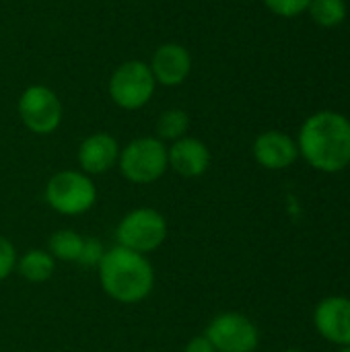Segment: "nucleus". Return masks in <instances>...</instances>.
<instances>
[{
    "label": "nucleus",
    "instance_id": "nucleus-10",
    "mask_svg": "<svg viewBox=\"0 0 350 352\" xmlns=\"http://www.w3.org/2000/svg\"><path fill=\"white\" fill-rule=\"evenodd\" d=\"M314 324L322 338L336 346H350V299L328 297L318 303L314 311Z\"/></svg>",
    "mask_w": 350,
    "mask_h": 352
},
{
    "label": "nucleus",
    "instance_id": "nucleus-7",
    "mask_svg": "<svg viewBox=\"0 0 350 352\" xmlns=\"http://www.w3.org/2000/svg\"><path fill=\"white\" fill-rule=\"evenodd\" d=\"M17 111L23 126L37 136L54 134L60 128L64 116L60 97L45 85L27 87L19 97Z\"/></svg>",
    "mask_w": 350,
    "mask_h": 352
},
{
    "label": "nucleus",
    "instance_id": "nucleus-17",
    "mask_svg": "<svg viewBox=\"0 0 350 352\" xmlns=\"http://www.w3.org/2000/svg\"><path fill=\"white\" fill-rule=\"evenodd\" d=\"M188 128H190V118L179 107L165 109L157 118V138L163 142H175L188 136Z\"/></svg>",
    "mask_w": 350,
    "mask_h": 352
},
{
    "label": "nucleus",
    "instance_id": "nucleus-18",
    "mask_svg": "<svg viewBox=\"0 0 350 352\" xmlns=\"http://www.w3.org/2000/svg\"><path fill=\"white\" fill-rule=\"evenodd\" d=\"M311 0H264L266 8L283 19H295L303 12H307Z\"/></svg>",
    "mask_w": 350,
    "mask_h": 352
},
{
    "label": "nucleus",
    "instance_id": "nucleus-14",
    "mask_svg": "<svg viewBox=\"0 0 350 352\" xmlns=\"http://www.w3.org/2000/svg\"><path fill=\"white\" fill-rule=\"evenodd\" d=\"M56 260L50 256L47 250H27L17 260V272L33 285H41L54 276Z\"/></svg>",
    "mask_w": 350,
    "mask_h": 352
},
{
    "label": "nucleus",
    "instance_id": "nucleus-19",
    "mask_svg": "<svg viewBox=\"0 0 350 352\" xmlns=\"http://www.w3.org/2000/svg\"><path fill=\"white\" fill-rule=\"evenodd\" d=\"M105 254V248L99 239L95 237H85V243H83V250H80V256H78V262L80 266H87V268H97L101 258Z\"/></svg>",
    "mask_w": 350,
    "mask_h": 352
},
{
    "label": "nucleus",
    "instance_id": "nucleus-16",
    "mask_svg": "<svg viewBox=\"0 0 350 352\" xmlns=\"http://www.w3.org/2000/svg\"><path fill=\"white\" fill-rule=\"evenodd\" d=\"M311 21L322 29H334L347 19V2L344 0H311L307 6Z\"/></svg>",
    "mask_w": 350,
    "mask_h": 352
},
{
    "label": "nucleus",
    "instance_id": "nucleus-11",
    "mask_svg": "<svg viewBox=\"0 0 350 352\" xmlns=\"http://www.w3.org/2000/svg\"><path fill=\"white\" fill-rule=\"evenodd\" d=\"M120 144L118 138L109 132H95L87 136L76 151L78 169L87 175H103L118 165L120 159Z\"/></svg>",
    "mask_w": 350,
    "mask_h": 352
},
{
    "label": "nucleus",
    "instance_id": "nucleus-21",
    "mask_svg": "<svg viewBox=\"0 0 350 352\" xmlns=\"http://www.w3.org/2000/svg\"><path fill=\"white\" fill-rule=\"evenodd\" d=\"M184 352H217V351H215V346L208 342V338L202 334V336H194V338L186 344Z\"/></svg>",
    "mask_w": 350,
    "mask_h": 352
},
{
    "label": "nucleus",
    "instance_id": "nucleus-23",
    "mask_svg": "<svg viewBox=\"0 0 350 352\" xmlns=\"http://www.w3.org/2000/svg\"><path fill=\"white\" fill-rule=\"evenodd\" d=\"M283 352H303V351H299V349H289V351H283Z\"/></svg>",
    "mask_w": 350,
    "mask_h": 352
},
{
    "label": "nucleus",
    "instance_id": "nucleus-4",
    "mask_svg": "<svg viewBox=\"0 0 350 352\" xmlns=\"http://www.w3.org/2000/svg\"><path fill=\"white\" fill-rule=\"evenodd\" d=\"M120 173L124 179L136 186H149L159 182L169 169L167 144L157 136H140L130 140L118 159Z\"/></svg>",
    "mask_w": 350,
    "mask_h": 352
},
{
    "label": "nucleus",
    "instance_id": "nucleus-13",
    "mask_svg": "<svg viewBox=\"0 0 350 352\" xmlns=\"http://www.w3.org/2000/svg\"><path fill=\"white\" fill-rule=\"evenodd\" d=\"M210 161H212L210 151L200 138L184 136L171 142V146H167L169 169L175 171L179 177H186V179L202 177L208 171Z\"/></svg>",
    "mask_w": 350,
    "mask_h": 352
},
{
    "label": "nucleus",
    "instance_id": "nucleus-5",
    "mask_svg": "<svg viewBox=\"0 0 350 352\" xmlns=\"http://www.w3.org/2000/svg\"><path fill=\"white\" fill-rule=\"evenodd\" d=\"M167 233V219L155 208L140 206L120 219L116 227V245L146 256L165 243Z\"/></svg>",
    "mask_w": 350,
    "mask_h": 352
},
{
    "label": "nucleus",
    "instance_id": "nucleus-3",
    "mask_svg": "<svg viewBox=\"0 0 350 352\" xmlns=\"http://www.w3.org/2000/svg\"><path fill=\"white\" fill-rule=\"evenodd\" d=\"M45 204L62 217L89 212L97 202V186L80 169H62L54 173L43 190Z\"/></svg>",
    "mask_w": 350,
    "mask_h": 352
},
{
    "label": "nucleus",
    "instance_id": "nucleus-12",
    "mask_svg": "<svg viewBox=\"0 0 350 352\" xmlns=\"http://www.w3.org/2000/svg\"><path fill=\"white\" fill-rule=\"evenodd\" d=\"M252 153L258 165L270 171L287 169L299 159L297 140L281 130H266L258 134V138L254 140Z\"/></svg>",
    "mask_w": 350,
    "mask_h": 352
},
{
    "label": "nucleus",
    "instance_id": "nucleus-1",
    "mask_svg": "<svg viewBox=\"0 0 350 352\" xmlns=\"http://www.w3.org/2000/svg\"><path fill=\"white\" fill-rule=\"evenodd\" d=\"M299 157L314 169L338 173L350 165V120L347 116L324 109L309 116L297 136Z\"/></svg>",
    "mask_w": 350,
    "mask_h": 352
},
{
    "label": "nucleus",
    "instance_id": "nucleus-8",
    "mask_svg": "<svg viewBox=\"0 0 350 352\" xmlns=\"http://www.w3.org/2000/svg\"><path fill=\"white\" fill-rule=\"evenodd\" d=\"M204 336L217 352H254L260 344L256 324L237 311H225L210 320Z\"/></svg>",
    "mask_w": 350,
    "mask_h": 352
},
{
    "label": "nucleus",
    "instance_id": "nucleus-20",
    "mask_svg": "<svg viewBox=\"0 0 350 352\" xmlns=\"http://www.w3.org/2000/svg\"><path fill=\"white\" fill-rule=\"evenodd\" d=\"M17 250L10 239L0 235V283L6 280L14 270H17Z\"/></svg>",
    "mask_w": 350,
    "mask_h": 352
},
{
    "label": "nucleus",
    "instance_id": "nucleus-2",
    "mask_svg": "<svg viewBox=\"0 0 350 352\" xmlns=\"http://www.w3.org/2000/svg\"><path fill=\"white\" fill-rule=\"evenodd\" d=\"M97 272L103 293L122 305L142 303L155 289V268L151 260L122 245L105 250Z\"/></svg>",
    "mask_w": 350,
    "mask_h": 352
},
{
    "label": "nucleus",
    "instance_id": "nucleus-6",
    "mask_svg": "<svg viewBox=\"0 0 350 352\" xmlns=\"http://www.w3.org/2000/svg\"><path fill=\"white\" fill-rule=\"evenodd\" d=\"M157 82L149 68V62L142 60H126L122 62L109 76V97L111 101L126 109L136 111L142 109L155 95Z\"/></svg>",
    "mask_w": 350,
    "mask_h": 352
},
{
    "label": "nucleus",
    "instance_id": "nucleus-15",
    "mask_svg": "<svg viewBox=\"0 0 350 352\" xmlns=\"http://www.w3.org/2000/svg\"><path fill=\"white\" fill-rule=\"evenodd\" d=\"M83 243H85V237L72 229H60V231H54L47 239V252L54 260H60V262H78V256H80V250H83Z\"/></svg>",
    "mask_w": 350,
    "mask_h": 352
},
{
    "label": "nucleus",
    "instance_id": "nucleus-22",
    "mask_svg": "<svg viewBox=\"0 0 350 352\" xmlns=\"http://www.w3.org/2000/svg\"><path fill=\"white\" fill-rule=\"evenodd\" d=\"M338 352H350V346H340V351Z\"/></svg>",
    "mask_w": 350,
    "mask_h": 352
},
{
    "label": "nucleus",
    "instance_id": "nucleus-9",
    "mask_svg": "<svg viewBox=\"0 0 350 352\" xmlns=\"http://www.w3.org/2000/svg\"><path fill=\"white\" fill-rule=\"evenodd\" d=\"M149 68L155 76L157 85L163 87H179L192 72V56L188 47L175 41L161 43L149 62Z\"/></svg>",
    "mask_w": 350,
    "mask_h": 352
}]
</instances>
